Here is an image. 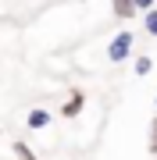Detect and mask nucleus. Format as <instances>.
I'll use <instances>...</instances> for the list:
<instances>
[{"label":"nucleus","instance_id":"obj_1","mask_svg":"<svg viewBox=\"0 0 157 160\" xmlns=\"http://www.w3.org/2000/svg\"><path fill=\"white\" fill-rule=\"evenodd\" d=\"M132 46H136V36H132V32H118L114 39L107 43V61L125 64V61H128V53H132Z\"/></svg>","mask_w":157,"mask_h":160},{"label":"nucleus","instance_id":"obj_2","mask_svg":"<svg viewBox=\"0 0 157 160\" xmlns=\"http://www.w3.org/2000/svg\"><path fill=\"white\" fill-rule=\"evenodd\" d=\"M25 125H29V128H47V125H50V114H47L43 107H36V110H29Z\"/></svg>","mask_w":157,"mask_h":160},{"label":"nucleus","instance_id":"obj_3","mask_svg":"<svg viewBox=\"0 0 157 160\" xmlns=\"http://www.w3.org/2000/svg\"><path fill=\"white\" fill-rule=\"evenodd\" d=\"M114 4V18H132L136 14V0H111Z\"/></svg>","mask_w":157,"mask_h":160},{"label":"nucleus","instance_id":"obj_4","mask_svg":"<svg viewBox=\"0 0 157 160\" xmlns=\"http://www.w3.org/2000/svg\"><path fill=\"white\" fill-rule=\"evenodd\" d=\"M79 110H82V92H75V96L64 103V110H61V114H64V118H75Z\"/></svg>","mask_w":157,"mask_h":160},{"label":"nucleus","instance_id":"obj_5","mask_svg":"<svg viewBox=\"0 0 157 160\" xmlns=\"http://www.w3.org/2000/svg\"><path fill=\"white\" fill-rule=\"evenodd\" d=\"M143 25H146V32H150V36H157V7L143 11Z\"/></svg>","mask_w":157,"mask_h":160},{"label":"nucleus","instance_id":"obj_6","mask_svg":"<svg viewBox=\"0 0 157 160\" xmlns=\"http://www.w3.org/2000/svg\"><path fill=\"white\" fill-rule=\"evenodd\" d=\"M150 71H154V57H146V53L136 57V75H150Z\"/></svg>","mask_w":157,"mask_h":160},{"label":"nucleus","instance_id":"obj_7","mask_svg":"<svg viewBox=\"0 0 157 160\" xmlns=\"http://www.w3.org/2000/svg\"><path fill=\"white\" fill-rule=\"evenodd\" d=\"M14 157H18V160H39V157L29 149V142H14Z\"/></svg>","mask_w":157,"mask_h":160},{"label":"nucleus","instance_id":"obj_8","mask_svg":"<svg viewBox=\"0 0 157 160\" xmlns=\"http://www.w3.org/2000/svg\"><path fill=\"white\" fill-rule=\"evenodd\" d=\"M146 149H150V153L157 157V118L150 121V142H146Z\"/></svg>","mask_w":157,"mask_h":160},{"label":"nucleus","instance_id":"obj_9","mask_svg":"<svg viewBox=\"0 0 157 160\" xmlns=\"http://www.w3.org/2000/svg\"><path fill=\"white\" fill-rule=\"evenodd\" d=\"M150 7H157V0H136V11H150Z\"/></svg>","mask_w":157,"mask_h":160}]
</instances>
